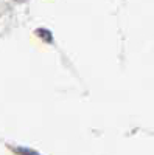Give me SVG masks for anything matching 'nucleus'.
<instances>
[]
</instances>
